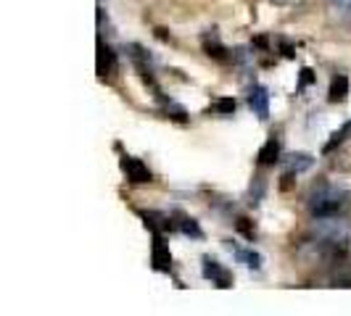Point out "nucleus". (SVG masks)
<instances>
[{"mask_svg":"<svg viewBox=\"0 0 351 316\" xmlns=\"http://www.w3.org/2000/svg\"><path fill=\"white\" fill-rule=\"evenodd\" d=\"M269 3H275V5H280V8H293V5H299L301 0H269Z\"/></svg>","mask_w":351,"mask_h":316,"instance_id":"ddd939ff","label":"nucleus"},{"mask_svg":"<svg viewBox=\"0 0 351 316\" xmlns=\"http://www.w3.org/2000/svg\"><path fill=\"white\" fill-rule=\"evenodd\" d=\"M124 172H127V176L132 179V182H151V172H148V166L143 163L141 158H132L127 156L122 161Z\"/></svg>","mask_w":351,"mask_h":316,"instance_id":"423d86ee","label":"nucleus"},{"mask_svg":"<svg viewBox=\"0 0 351 316\" xmlns=\"http://www.w3.org/2000/svg\"><path fill=\"white\" fill-rule=\"evenodd\" d=\"M217 111H222V114L235 111V101H222V103H217Z\"/></svg>","mask_w":351,"mask_h":316,"instance_id":"f8f14e48","label":"nucleus"},{"mask_svg":"<svg viewBox=\"0 0 351 316\" xmlns=\"http://www.w3.org/2000/svg\"><path fill=\"white\" fill-rule=\"evenodd\" d=\"M285 166H288V172L293 174H301V172H309L312 166H315V158L309 156V153H291V156H285Z\"/></svg>","mask_w":351,"mask_h":316,"instance_id":"0eeeda50","label":"nucleus"},{"mask_svg":"<svg viewBox=\"0 0 351 316\" xmlns=\"http://www.w3.org/2000/svg\"><path fill=\"white\" fill-rule=\"evenodd\" d=\"M204 277H206L211 285H217V287H230V285H232L230 269H225L222 263L217 261V259H211V256H204Z\"/></svg>","mask_w":351,"mask_h":316,"instance_id":"7ed1b4c3","label":"nucleus"},{"mask_svg":"<svg viewBox=\"0 0 351 316\" xmlns=\"http://www.w3.org/2000/svg\"><path fill=\"white\" fill-rule=\"evenodd\" d=\"M225 248H228L230 253L235 256V261L238 263H243L246 269H254V272H259L262 269V256L254 250V248H241V246H235L232 240H225Z\"/></svg>","mask_w":351,"mask_h":316,"instance_id":"20e7f679","label":"nucleus"},{"mask_svg":"<svg viewBox=\"0 0 351 316\" xmlns=\"http://www.w3.org/2000/svg\"><path fill=\"white\" fill-rule=\"evenodd\" d=\"M328 3H330L333 11H346V14H351V0H328Z\"/></svg>","mask_w":351,"mask_h":316,"instance_id":"9b49d317","label":"nucleus"},{"mask_svg":"<svg viewBox=\"0 0 351 316\" xmlns=\"http://www.w3.org/2000/svg\"><path fill=\"white\" fill-rule=\"evenodd\" d=\"M346 95H349V79L341 74V77H335L333 85H330V103H343Z\"/></svg>","mask_w":351,"mask_h":316,"instance_id":"6e6552de","label":"nucleus"},{"mask_svg":"<svg viewBox=\"0 0 351 316\" xmlns=\"http://www.w3.org/2000/svg\"><path fill=\"white\" fill-rule=\"evenodd\" d=\"M248 105H251V111L259 116V119H269V92L267 88L262 85H254L251 92H248Z\"/></svg>","mask_w":351,"mask_h":316,"instance_id":"39448f33","label":"nucleus"},{"mask_svg":"<svg viewBox=\"0 0 351 316\" xmlns=\"http://www.w3.org/2000/svg\"><path fill=\"white\" fill-rule=\"evenodd\" d=\"M343 198L346 193L341 190V187H335V185H319L312 190L309 195V209L315 216H330V213H338L341 206H343Z\"/></svg>","mask_w":351,"mask_h":316,"instance_id":"f257e3e1","label":"nucleus"},{"mask_svg":"<svg viewBox=\"0 0 351 316\" xmlns=\"http://www.w3.org/2000/svg\"><path fill=\"white\" fill-rule=\"evenodd\" d=\"M154 261H156L158 269H167V263H172V256L164 250L161 240H156V246H154Z\"/></svg>","mask_w":351,"mask_h":316,"instance_id":"9d476101","label":"nucleus"},{"mask_svg":"<svg viewBox=\"0 0 351 316\" xmlns=\"http://www.w3.org/2000/svg\"><path fill=\"white\" fill-rule=\"evenodd\" d=\"M312 232L325 243H349L351 240V224L346 219H341L338 213L317 216L315 224H312Z\"/></svg>","mask_w":351,"mask_h":316,"instance_id":"f03ea898","label":"nucleus"},{"mask_svg":"<svg viewBox=\"0 0 351 316\" xmlns=\"http://www.w3.org/2000/svg\"><path fill=\"white\" fill-rule=\"evenodd\" d=\"M278 150H280V145H278L275 137H272V140H267V145H264L262 153H259V161H262V163H272V161L278 158Z\"/></svg>","mask_w":351,"mask_h":316,"instance_id":"1a4fd4ad","label":"nucleus"}]
</instances>
